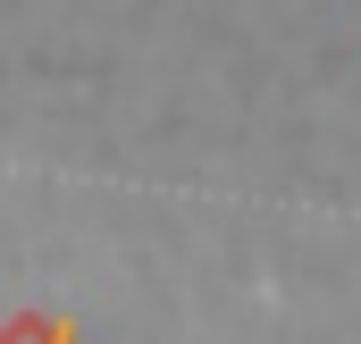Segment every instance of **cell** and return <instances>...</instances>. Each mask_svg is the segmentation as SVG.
<instances>
[{
  "mask_svg": "<svg viewBox=\"0 0 361 344\" xmlns=\"http://www.w3.org/2000/svg\"><path fill=\"white\" fill-rule=\"evenodd\" d=\"M0 344H76V328H68L59 311H17V319L0 328Z\"/></svg>",
  "mask_w": 361,
  "mask_h": 344,
  "instance_id": "6da1fadb",
  "label": "cell"
}]
</instances>
